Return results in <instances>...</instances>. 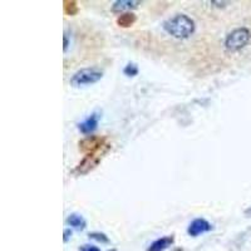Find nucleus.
Listing matches in <instances>:
<instances>
[{"instance_id": "9d476101", "label": "nucleus", "mask_w": 251, "mask_h": 251, "mask_svg": "<svg viewBox=\"0 0 251 251\" xmlns=\"http://www.w3.org/2000/svg\"><path fill=\"white\" fill-rule=\"evenodd\" d=\"M134 22H136V15L132 13H125L117 18V24L122 28H128V26L133 25Z\"/></svg>"}, {"instance_id": "2eb2a0df", "label": "nucleus", "mask_w": 251, "mask_h": 251, "mask_svg": "<svg viewBox=\"0 0 251 251\" xmlns=\"http://www.w3.org/2000/svg\"><path fill=\"white\" fill-rule=\"evenodd\" d=\"M63 235H64V237H63L64 243H68L69 240H71V237H72V230H71V228H66V230H64V232H63Z\"/></svg>"}, {"instance_id": "423d86ee", "label": "nucleus", "mask_w": 251, "mask_h": 251, "mask_svg": "<svg viewBox=\"0 0 251 251\" xmlns=\"http://www.w3.org/2000/svg\"><path fill=\"white\" fill-rule=\"evenodd\" d=\"M100 114L98 112H93L92 114H89L86 120H83L82 122L78 123V131L82 134H88L93 133L98 127V123H100Z\"/></svg>"}, {"instance_id": "6e6552de", "label": "nucleus", "mask_w": 251, "mask_h": 251, "mask_svg": "<svg viewBox=\"0 0 251 251\" xmlns=\"http://www.w3.org/2000/svg\"><path fill=\"white\" fill-rule=\"evenodd\" d=\"M138 5H140V1H137V0H117L112 5V12H128L131 9H136Z\"/></svg>"}, {"instance_id": "f257e3e1", "label": "nucleus", "mask_w": 251, "mask_h": 251, "mask_svg": "<svg viewBox=\"0 0 251 251\" xmlns=\"http://www.w3.org/2000/svg\"><path fill=\"white\" fill-rule=\"evenodd\" d=\"M195 28L196 26H195L194 20L185 14L175 15L163 23V29L177 39H186L194 34Z\"/></svg>"}, {"instance_id": "f8f14e48", "label": "nucleus", "mask_w": 251, "mask_h": 251, "mask_svg": "<svg viewBox=\"0 0 251 251\" xmlns=\"http://www.w3.org/2000/svg\"><path fill=\"white\" fill-rule=\"evenodd\" d=\"M123 73H125L127 77H136L138 75V67L134 64V63H128L127 66L123 69Z\"/></svg>"}, {"instance_id": "4468645a", "label": "nucleus", "mask_w": 251, "mask_h": 251, "mask_svg": "<svg viewBox=\"0 0 251 251\" xmlns=\"http://www.w3.org/2000/svg\"><path fill=\"white\" fill-rule=\"evenodd\" d=\"M79 251H100V249L96 245H91V244H86L79 248Z\"/></svg>"}, {"instance_id": "ddd939ff", "label": "nucleus", "mask_w": 251, "mask_h": 251, "mask_svg": "<svg viewBox=\"0 0 251 251\" xmlns=\"http://www.w3.org/2000/svg\"><path fill=\"white\" fill-rule=\"evenodd\" d=\"M89 239H93L96 241L100 244H109V239L106 234H103V232H91L88 235Z\"/></svg>"}, {"instance_id": "20e7f679", "label": "nucleus", "mask_w": 251, "mask_h": 251, "mask_svg": "<svg viewBox=\"0 0 251 251\" xmlns=\"http://www.w3.org/2000/svg\"><path fill=\"white\" fill-rule=\"evenodd\" d=\"M107 145V140L104 137H97V136H88L79 142V150L87 156H94L98 151Z\"/></svg>"}, {"instance_id": "9b49d317", "label": "nucleus", "mask_w": 251, "mask_h": 251, "mask_svg": "<svg viewBox=\"0 0 251 251\" xmlns=\"http://www.w3.org/2000/svg\"><path fill=\"white\" fill-rule=\"evenodd\" d=\"M63 8H64V13L67 15H75L78 13V4L77 1H73V0H67L63 3Z\"/></svg>"}, {"instance_id": "7ed1b4c3", "label": "nucleus", "mask_w": 251, "mask_h": 251, "mask_svg": "<svg viewBox=\"0 0 251 251\" xmlns=\"http://www.w3.org/2000/svg\"><path fill=\"white\" fill-rule=\"evenodd\" d=\"M251 39V33L248 28H237L230 33L225 39V48L230 51H237L245 48Z\"/></svg>"}, {"instance_id": "f03ea898", "label": "nucleus", "mask_w": 251, "mask_h": 251, "mask_svg": "<svg viewBox=\"0 0 251 251\" xmlns=\"http://www.w3.org/2000/svg\"><path fill=\"white\" fill-rule=\"evenodd\" d=\"M103 77V72L97 68H83L80 71L75 72L71 78V84L75 88L79 87L92 86L94 83L100 82Z\"/></svg>"}, {"instance_id": "dca6fc26", "label": "nucleus", "mask_w": 251, "mask_h": 251, "mask_svg": "<svg viewBox=\"0 0 251 251\" xmlns=\"http://www.w3.org/2000/svg\"><path fill=\"white\" fill-rule=\"evenodd\" d=\"M68 48H69V38L68 35L64 34V51L68 50Z\"/></svg>"}, {"instance_id": "39448f33", "label": "nucleus", "mask_w": 251, "mask_h": 251, "mask_svg": "<svg viewBox=\"0 0 251 251\" xmlns=\"http://www.w3.org/2000/svg\"><path fill=\"white\" fill-rule=\"evenodd\" d=\"M212 230V225L208 223L207 220L202 219V217H199V219L192 220L190 225L187 227V234L192 237H197L200 235L206 234V232H210Z\"/></svg>"}, {"instance_id": "1a4fd4ad", "label": "nucleus", "mask_w": 251, "mask_h": 251, "mask_svg": "<svg viewBox=\"0 0 251 251\" xmlns=\"http://www.w3.org/2000/svg\"><path fill=\"white\" fill-rule=\"evenodd\" d=\"M66 223H67V225L71 226V227H73V228H75V230H78V231H82V230H84L87 226L86 220H84V217L79 214H71L68 217H67Z\"/></svg>"}, {"instance_id": "0eeeda50", "label": "nucleus", "mask_w": 251, "mask_h": 251, "mask_svg": "<svg viewBox=\"0 0 251 251\" xmlns=\"http://www.w3.org/2000/svg\"><path fill=\"white\" fill-rule=\"evenodd\" d=\"M175 237L174 236H163L160 239L154 240L153 243H151V245L147 248L146 251H165L170 248V246L174 245Z\"/></svg>"}]
</instances>
